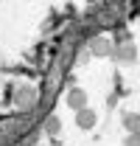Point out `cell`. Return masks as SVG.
<instances>
[{
	"mask_svg": "<svg viewBox=\"0 0 140 146\" xmlns=\"http://www.w3.org/2000/svg\"><path fill=\"white\" fill-rule=\"evenodd\" d=\"M45 132H48V135H56V132H62V121H59L56 115H48V118H45Z\"/></svg>",
	"mask_w": 140,
	"mask_h": 146,
	"instance_id": "5b68a950",
	"label": "cell"
},
{
	"mask_svg": "<svg viewBox=\"0 0 140 146\" xmlns=\"http://www.w3.org/2000/svg\"><path fill=\"white\" fill-rule=\"evenodd\" d=\"M123 129L129 135H137L140 132V112H126L123 115Z\"/></svg>",
	"mask_w": 140,
	"mask_h": 146,
	"instance_id": "3957f363",
	"label": "cell"
},
{
	"mask_svg": "<svg viewBox=\"0 0 140 146\" xmlns=\"http://www.w3.org/2000/svg\"><path fill=\"white\" fill-rule=\"evenodd\" d=\"M92 54H95V56H109V54H112L109 39H95V42H92Z\"/></svg>",
	"mask_w": 140,
	"mask_h": 146,
	"instance_id": "277c9868",
	"label": "cell"
},
{
	"mask_svg": "<svg viewBox=\"0 0 140 146\" xmlns=\"http://www.w3.org/2000/svg\"><path fill=\"white\" fill-rule=\"evenodd\" d=\"M118 59L121 62H132L135 59V45H123L121 51H118Z\"/></svg>",
	"mask_w": 140,
	"mask_h": 146,
	"instance_id": "8992f818",
	"label": "cell"
},
{
	"mask_svg": "<svg viewBox=\"0 0 140 146\" xmlns=\"http://www.w3.org/2000/svg\"><path fill=\"white\" fill-rule=\"evenodd\" d=\"M67 104H70V110H76V112L84 110V107H87V93L79 90V87H73V90L67 93Z\"/></svg>",
	"mask_w": 140,
	"mask_h": 146,
	"instance_id": "6da1fadb",
	"label": "cell"
},
{
	"mask_svg": "<svg viewBox=\"0 0 140 146\" xmlns=\"http://www.w3.org/2000/svg\"><path fill=\"white\" fill-rule=\"evenodd\" d=\"M123 146H140V132H137V135H126Z\"/></svg>",
	"mask_w": 140,
	"mask_h": 146,
	"instance_id": "ba28073f",
	"label": "cell"
},
{
	"mask_svg": "<svg viewBox=\"0 0 140 146\" xmlns=\"http://www.w3.org/2000/svg\"><path fill=\"white\" fill-rule=\"evenodd\" d=\"M31 98H34V93H31V90H20L17 93V101H20V104H28Z\"/></svg>",
	"mask_w": 140,
	"mask_h": 146,
	"instance_id": "52a82bcc",
	"label": "cell"
},
{
	"mask_svg": "<svg viewBox=\"0 0 140 146\" xmlns=\"http://www.w3.org/2000/svg\"><path fill=\"white\" fill-rule=\"evenodd\" d=\"M76 124H79V129H92L95 127V110H90V107L79 110L76 112Z\"/></svg>",
	"mask_w": 140,
	"mask_h": 146,
	"instance_id": "7a4b0ae2",
	"label": "cell"
}]
</instances>
